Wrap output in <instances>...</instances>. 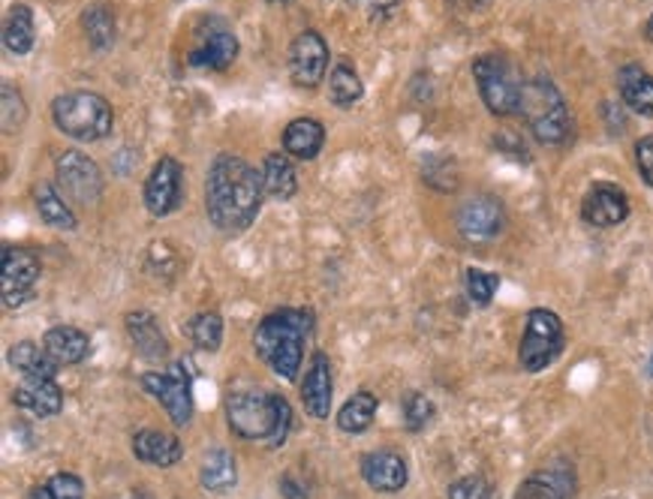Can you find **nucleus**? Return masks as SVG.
Masks as SVG:
<instances>
[{"mask_svg":"<svg viewBox=\"0 0 653 499\" xmlns=\"http://www.w3.org/2000/svg\"><path fill=\"white\" fill-rule=\"evenodd\" d=\"M46 488L52 499H85L82 478L72 476V473H55L46 481Z\"/></svg>","mask_w":653,"mask_h":499,"instance_id":"38","label":"nucleus"},{"mask_svg":"<svg viewBox=\"0 0 653 499\" xmlns=\"http://www.w3.org/2000/svg\"><path fill=\"white\" fill-rule=\"evenodd\" d=\"M443 178H449L452 184H458L455 166H452V160H446V157H431V160H428V166H425V181H428L431 186H437L440 193H452Z\"/></svg>","mask_w":653,"mask_h":499,"instance_id":"39","label":"nucleus"},{"mask_svg":"<svg viewBox=\"0 0 653 499\" xmlns=\"http://www.w3.org/2000/svg\"><path fill=\"white\" fill-rule=\"evenodd\" d=\"M373 416H376V395L371 392H359L352 395L338 412V428L344 433H364V430L373 424Z\"/></svg>","mask_w":653,"mask_h":499,"instance_id":"31","label":"nucleus"},{"mask_svg":"<svg viewBox=\"0 0 653 499\" xmlns=\"http://www.w3.org/2000/svg\"><path fill=\"white\" fill-rule=\"evenodd\" d=\"M584 223L596 229H611L630 217V199L615 184H596L582 202Z\"/></svg>","mask_w":653,"mask_h":499,"instance_id":"15","label":"nucleus"},{"mask_svg":"<svg viewBox=\"0 0 653 499\" xmlns=\"http://www.w3.org/2000/svg\"><path fill=\"white\" fill-rule=\"evenodd\" d=\"M563 322H560L558 314H551L545 307H537L527 314V326L525 337H521V349H518V359H521V367L527 373H539L545 371L549 364L560 359L563 352Z\"/></svg>","mask_w":653,"mask_h":499,"instance_id":"7","label":"nucleus"},{"mask_svg":"<svg viewBox=\"0 0 653 499\" xmlns=\"http://www.w3.org/2000/svg\"><path fill=\"white\" fill-rule=\"evenodd\" d=\"M644 36H648V39H651V43H653V15H651V19H648V24H644Z\"/></svg>","mask_w":653,"mask_h":499,"instance_id":"45","label":"nucleus"},{"mask_svg":"<svg viewBox=\"0 0 653 499\" xmlns=\"http://www.w3.org/2000/svg\"><path fill=\"white\" fill-rule=\"evenodd\" d=\"M323 141H326V127L314 117H299L283 133V148L295 160H314L323 151Z\"/></svg>","mask_w":653,"mask_h":499,"instance_id":"24","label":"nucleus"},{"mask_svg":"<svg viewBox=\"0 0 653 499\" xmlns=\"http://www.w3.org/2000/svg\"><path fill=\"white\" fill-rule=\"evenodd\" d=\"M12 404L36 418H52L64 409V392L55 379H24L12 388Z\"/></svg>","mask_w":653,"mask_h":499,"instance_id":"18","label":"nucleus"},{"mask_svg":"<svg viewBox=\"0 0 653 499\" xmlns=\"http://www.w3.org/2000/svg\"><path fill=\"white\" fill-rule=\"evenodd\" d=\"M280 490H283V497L286 499H307V494L302 490V485H299V481H295L292 476L280 478Z\"/></svg>","mask_w":653,"mask_h":499,"instance_id":"43","label":"nucleus"},{"mask_svg":"<svg viewBox=\"0 0 653 499\" xmlns=\"http://www.w3.org/2000/svg\"><path fill=\"white\" fill-rule=\"evenodd\" d=\"M651 373H653V359H651Z\"/></svg>","mask_w":653,"mask_h":499,"instance_id":"48","label":"nucleus"},{"mask_svg":"<svg viewBox=\"0 0 653 499\" xmlns=\"http://www.w3.org/2000/svg\"><path fill=\"white\" fill-rule=\"evenodd\" d=\"M226 421L241 440L283 445L292 428V409L280 395L269 392H235L226 397Z\"/></svg>","mask_w":653,"mask_h":499,"instance_id":"3","label":"nucleus"},{"mask_svg":"<svg viewBox=\"0 0 653 499\" xmlns=\"http://www.w3.org/2000/svg\"><path fill=\"white\" fill-rule=\"evenodd\" d=\"M449 7L458 12H482L488 10L491 0H449Z\"/></svg>","mask_w":653,"mask_h":499,"instance_id":"42","label":"nucleus"},{"mask_svg":"<svg viewBox=\"0 0 653 499\" xmlns=\"http://www.w3.org/2000/svg\"><path fill=\"white\" fill-rule=\"evenodd\" d=\"M362 478L373 490H380V494H397V490H404L409 478L407 461L397 452H389V449L364 454Z\"/></svg>","mask_w":653,"mask_h":499,"instance_id":"17","label":"nucleus"},{"mask_svg":"<svg viewBox=\"0 0 653 499\" xmlns=\"http://www.w3.org/2000/svg\"><path fill=\"white\" fill-rule=\"evenodd\" d=\"M262 174L235 154H217L205 181L209 220L226 235L245 233L262 208Z\"/></svg>","mask_w":653,"mask_h":499,"instance_id":"1","label":"nucleus"},{"mask_svg":"<svg viewBox=\"0 0 653 499\" xmlns=\"http://www.w3.org/2000/svg\"><path fill=\"white\" fill-rule=\"evenodd\" d=\"M311 331H314V314L286 307L259 322L254 347L271 373H278L283 379H295Z\"/></svg>","mask_w":653,"mask_h":499,"instance_id":"2","label":"nucleus"},{"mask_svg":"<svg viewBox=\"0 0 653 499\" xmlns=\"http://www.w3.org/2000/svg\"><path fill=\"white\" fill-rule=\"evenodd\" d=\"M235 58H238V36L229 27V22L217 19V15L199 19V24L193 27V43L187 52V64L199 67V70L223 72L226 67H233Z\"/></svg>","mask_w":653,"mask_h":499,"instance_id":"8","label":"nucleus"},{"mask_svg":"<svg viewBox=\"0 0 653 499\" xmlns=\"http://www.w3.org/2000/svg\"><path fill=\"white\" fill-rule=\"evenodd\" d=\"M27 499H52V497H48V488L43 485V488L31 490V494H27Z\"/></svg>","mask_w":653,"mask_h":499,"instance_id":"44","label":"nucleus"},{"mask_svg":"<svg viewBox=\"0 0 653 499\" xmlns=\"http://www.w3.org/2000/svg\"><path fill=\"white\" fill-rule=\"evenodd\" d=\"M52 117L60 133L76 141H100L115 127L109 100L93 91H70L55 97Z\"/></svg>","mask_w":653,"mask_h":499,"instance_id":"5","label":"nucleus"},{"mask_svg":"<svg viewBox=\"0 0 653 499\" xmlns=\"http://www.w3.org/2000/svg\"><path fill=\"white\" fill-rule=\"evenodd\" d=\"M364 7H368V15L373 22H385L401 7V0H364Z\"/></svg>","mask_w":653,"mask_h":499,"instance_id":"41","label":"nucleus"},{"mask_svg":"<svg viewBox=\"0 0 653 499\" xmlns=\"http://www.w3.org/2000/svg\"><path fill=\"white\" fill-rule=\"evenodd\" d=\"M0 105H3V133H19L27 121V105L22 91L12 82L0 84Z\"/></svg>","mask_w":653,"mask_h":499,"instance_id":"34","label":"nucleus"},{"mask_svg":"<svg viewBox=\"0 0 653 499\" xmlns=\"http://www.w3.org/2000/svg\"><path fill=\"white\" fill-rule=\"evenodd\" d=\"M455 226L466 241L485 245L506 229V208L497 196H470L458 208Z\"/></svg>","mask_w":653,"mask_h":499,"instance_id":"11","label":"nucleus"},{"mask_svg":"<svg viewBox=\"0 0 653 499\" xmlns=\"http://www.w3.org/2000/svg\"><path fill=\"white\" fill-rule=\"evenodd\" d=\"M187 337L193 340V347H199L202 352H217L223 343V319L214 310L196 314L187 326Z\"/></svg>","mask_w":653,"mask_h":499,"instance_id":"33","label":"nucleus"},{"mask_svg":"<svg viewBox=\"0 0 653 499\" xmlns=\"http://www.w3.org/2000/svg\"><path fill=\"white\" fill-rule=\"evenodd\" d=\"M635 163H639V172H642L644 181L653 186V136L635 145Z\"/></svg>","mask_w":653,"mask_h":499,"instance_id":"40","label":"nucleus"},{"mask_svg":"<svg viewBox=\"0 0 653 499\" xmlns=\"http://www.w3.org/2000/svg\"><path fill=\"white\" fill-rule=\"evenodd\" d=\"M328 46L316 31H302L290 46V76L299 88H316L326 79Z\"/></svg>","mask_w":653,"mask_h":499,"instance_id":"14","label":"nucleus"},{"mask_svg":"<svg viewBox=\"0 0 653 499\" xmlns=\"http://www.w3.org/2000/svg\"><path fill=\"white\" fill-rule=\"evenodd\" d=\"M331 395H335V383H331V361L326 352H314L307 373L302 383V404L311 418H328L331 412Z\"/></svg>","mask_w":653,"mask_h":499,"instance_id":"16","label":"nucleus"},{"mask_svg":"<svg viewBox=\"0 0 653 499\" xmlns=\"http://www.w3.org/2000/svg\"><path fill=\"white\" fill-rule=\"evenodd\" d=\"M82 27L85 34H88V43L97 52H105V48L115 43V15L103 3H93V7H88L82 12Z\"/></svg>","mask_w":653,"mask_h":499,"instance_id":"32","label":"nucleus"},{"mask_svg":"<svg viewBox=\"0 0 653 499\" xmlns=\"http://www.w3.org/2000/svg\"><path fill=\"white\" fill-rule=\"evenodd\" d=\"M497 286H500V277H497V274L479 271V268H470V271H466V295H470V302L479 304V307H488Z\"/></svg>","mask_w":653,"mask_h":499,"instance_id":"35","label":"nucleus"},{"mask_svg":"<svg viewBox=\"0 0 653 499\" xmlns=\"http://www.w3.org/2000/svg\"><path fill=\"white\" fill-rule=\"evenodd\" d=\"M434 418V404L431 397L419 395V392H413V395L404 397V421H407V428L413 433H419V430L428 428V421Z\"/></svg>","mask_w":653,"mask_h":499,"instance_id":"36","label":"nucleus"},{"mask_svg":"<svg viewBox=\"0 0 653 499\" xmlns=\"http://www.w3.org/2000/svg\"><path fill=\"white\" fill-rule=\"evenodd\" d=\"M10 367L19 371L24 379H55L60 364L46 352V347H36L34 340H19L10 349Z\"/></svg>","mask_w":653,"mask_h":499,"instance_id":"23","label":"nucleus"},{"mask_svg":"<svg viewBox=\"0 0 653 499\" xmlns=\"http://www.w3.org/2000/svg\"><path fill=\"white\" fill-rule=\"evenodd\" d=\"M124 326H127L130 340H133V347H136L142 359L151 361V364H160V361L169 359V340H166V334L157 326L154 314H148V310L127 314Z\"/></svg>","mask_w":653,"mask_h":499,"instance_id":"19","label":"nucleus"},{"mask_svg":"<svg viewBox=\"0 0 653 499\" xmlns=\"http://www.w3.org/2000/svg\"><path fill=\"white\" fill-rule=\"evenodd\" d=\"M518 115L525 117L527 127L533 133V139L542 141V145H563V141L570 139V109L563 103L558 84L545 79V76H537V79L525 82Z\"/></svg>","mask_w":653,"mask_h":499,"instance_id":"4","label":"nucleus"},{"mask_svg":"<svg viewBox=\"0 0 653 499\" xmlns=\"http://www.w3.org/2000/svg\"><path fill=\"white\" fill-rule=\"evenodd\" d=\"M473 79H476L482 103L488 105L491 115H518L525 82L518 79V72L509 64V58H503V55H482V58L473 60Z\"/></svg>","mask_w":653,"mask_h":499,"instance_id":"6","label":"nucleus"},{"mask_svg":"<svg viewBox=\"0 0 653 499\" xmlns=\"http://www.w3.org/2000/svg\"><path fill=\"white\" fill-rule=\"evenodd\" d=\"M36 211H40V217L48 226H55V229H64V233H76L79 229V220H76V214L72 208L64 202L58 190L52 184H40L36 186Z\"/></svg>","mask_w":653,"mask_h":499,"instance_id":"29","label":"nucleus"},{"mask_svg":"<svg viewBox=\"0 0 653 499\" xmlns=\"http://www.w3.org/2000/svg\"><path fill=\"white\" fill-rule=\"evenodd\" d=\"M133 454L142 464L166 469V466H176L184 457V445H181L178 436L166 433V430H139L133 436Z\"/></svg>","mask_w":653,"mask_h":499,"instance_id":"20","label":"nucleus"},{"mask_svg":"<svg viewBox=\"0 0 653 499\" xmlns=\"http://www.w3.org/2000/svg\"><path fill=\"white\" fill-rule=\"evenodd\" d=\"M184 199V169L176 157H160L145 181V208L154 217H169Z\"/></svg>","mask_w":653,"mask_h":499,"instance_id":"13","label":"nucleus"},{"mask_svg":"<svg viewBox=\"0 0 653 499\" xmlns=\"http://www.w3.org/2000/svg\"><path fill=\"white\" fill-rule=\"evenodd\" d=\"M43 347L52 359L58 361L60 367H70V364H79V361L88 359L91 352V340L85 331L72 326H55L48 328L46 337H43Z\"/></svg>","mask_w":653,"mask_h":499,"instance_id":"22","label":"nucleus"},{"mask_svg":"<svg viewBox=\"0 0 653 499\" xmlns=\"http://www.w3.org/2000/svg\"><path fill=\"white\" fill-rule=\"evenodd\" d=\"M199 481L202 488L211 490V494H226V490L235 488L238 481V466H235V457L223 449H214L202 457V466H199Z\"/></svg>","mask_w":653,"mask_h":499,"instance_id":"27","label":"nucleus"},{"mask_svg":"<svg viewBox=\"0 0 653 499\" xmlns=\"http://www.w3.org/2000/svg\"><path fill=\"white\" fill-rule=\"evenodd\" d=\"M364 93V84L359 79V72L352 70V64L338 60L331 72H328V100L340 109H350L352 103H359Z\"/></svg>","mask_w":653,"mask_h":499,"instance_id":"30","label":"nucleus"},{"mask_svg":"<svg viewBox=\"0 0 653 499\" xmlns=\"http://www.w3.org/2000/svg\"><path fill=\"white\" fill-rule=\"evenodd\" d=\"M259 174H262L266 193L278 202H290L299 193V178H295V169L286 154H266Z\"/></svg>","mask_w":653,"mask_h":499,"instance_id":"25","label":"nucleus"},{"mask_svg":"<svg viewBox=\"0 0 653 499\" xmlns=\"http://www.w3.org/2000/svg\"><path fill=\"white\" fill-rule=\"evenodd\" d=\"M142 388L164 404L172 424L178 428H184L193 418V385H190V373L184 364H172L169 371L142 373Z\"/></svg>","mask_w":653,"mask_h":499,"instance_id":"9","label":"nucleus"},{"mask_svg":"<svg viewBox=\"0 0 653 499\" xmlns=\"http://www.w3.org/2000/svg\"><path fill=\"white\" fill-rule=\"evenodd\" d=\"M449 499H494V488L488 478L464 476L449 485Z\"/></svg>","mask_w":653,"mask_h":499,"instance_id":"37","label":"nucleus"},{"mask_svg":"<svg viewBox=\"0 0 653 499\" xmlns=\"http://www.w3.org/2000/svg\"><path fill=\"white\" fill-rule=\"evenodd\" d=\"M575 494V478L566 466H551L542 473L521 481V488L515 490V499H572Z\"/></svg>","mask_w":653,"mask_h":499,"instance_id":"21","label":"nucleus"},{"mask_svg":"<svg viewBox=\"0 0 653 499\" xmlns=\"http://www.w3.org/2000/svg\"><path fill=\"white\" fill-rule=\"evenodd\" d=\"M40 280V259L22 247H3L0 256V286L3 307H22Z\"/></svg>","mask_w":653,"mask_h":499,"instance_id":"12","label":"nucleus"},{"mask_svg":"<svg viewBox=\"0 0 653 499\" xmlns=\"http://www.w3.org/2000/svg\"><path fill=\"white\" fill-rule=\"evenodd\" d=\"M347 3H359V0H347Z\"/></svg>","mask_w":653,"mask_h":499,"instance_id":"47","label":"nucleus"},{"mask_svg":"<svg viewBox=\"0 0 653 499\" xmlns=\"http://www.w3.org/2000/svg\"><path fill=\"white\" fill-rule=\"evenodd\" d=\"M55 174H58V186L64 199H70L76 205H93L103 196V172L82 151L58 154Z\"/></svg>","mask_w":653,"mask_h":499,"instance_id":"10","label":"nucleus"},{"mask_svg":"<svg viewBox=\"0 0 653 499\" xmlns=\"http://www.w3.org/2000/svg\"><path fill=\"white\" fill-rule=\"evenodd\" d=\"M271 3H290V0H271Z\"/></svg>","mask_w":653,"mask_h":499,"instance_id":"46","label":"nucleus"},{"mask_svg":"<svg viewBox=\"0 0 653 499\" xmlns=\"http://www.w3.org/2000/svg\"><path fill=\"white\" fill-rule=\"evenodd\" d=\"M3 46L12 55H27L34 48V12L27 3H12L3 19Z\"/></svg>","mask_w":653,"mask_h":499,"instance_id":"28","label":"nucleus"},{"mask_svg":"<svg viewBox=\"0 0 653 499\" xmlns=\"http://www.w3.org/2000/svg\"><path fill=\"white\" fill-rule=\"evenodd\" d=\"M620 97L635 115L653 117V76L642 67H623L618 76Z\"/></svg>","mask_w":653,"mask_h":499,"instance_id":"26","label":"nucleus"}]
</instances>
